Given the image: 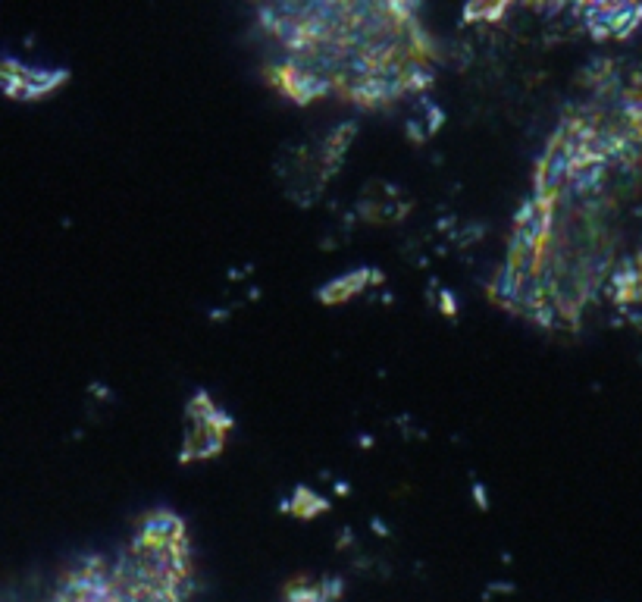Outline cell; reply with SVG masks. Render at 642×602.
Listing matches in <instances>:
<instances>
[{
	"instance_id": "obj_1",
	"label": "cell",
	"mask_w": 642,
	"mask_h": 602,
	"mask_svg": "<svg viewBox=\"0 0 642 602\" xmlns=\"http://www.w3.org/2000/svg\"><path fill=\"white\" fill-rule=\"evenodd\" d=\"M361 273H363V270H361ZM361 273H351V279H335V283L323 286V289H320V295H323V298H333V301H345L348 292L355 295V292L363 286V276H361Z\"/></svg>"
}]
</instances>
